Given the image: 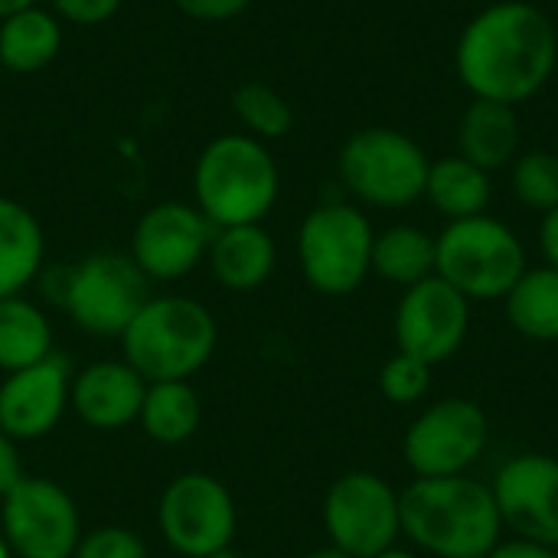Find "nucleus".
I'll list each match as a JSON object with an SVG mask.
<instances>
[{"mask_svg": "<svg viewBox=\"0 0 558 558\" xmlns=\"http://www.w3.org/2000/svg\"><path fill=\"white\" fill-rule=\"evenodd\" d=\"M33 3H39V0H0V20L16 13V10H23V7H33Z\"/></svg>", "mask_w": 558, "mask_h": 558, "instance_id": "c9c22d12", "label": "nucleus"}, {"mask_svg": "<svg viewBox=\"0 0 558 558\" xmlns=\"http://www.w3.org/2000/svg\"><path fill=\"white\" fill-rule=\"evenodd\" d=\"M490 445L487 412L464 396L425 405L402 438V458L415 477H458L484 458Z\"/></svg>", "mask_w": 558, "mask_h": 558, "instance_id": "1a4fd4ad", "label": "nucleus"}, {"mask_svg": "<svg viewBox=\"0 0 558 558\" xmlns=\"http://www.w3.org/2000/svg\"><path fill=\"white\" fill-rule=\"evenodd\" d=\"M72 558H147L141 536L121 526H101L78 539Z\"/></svg>", "mask_w": 558, "mask_h": 558, "instance_id": "c756f323", "label": "nucleus"}, {"mask_svg": "<svg viewBox=\"0 0 558 558\" xmlns=\"http://www.w3.org/2000/svg\"><path fill=\"white\" fill-rule=\"evenodd\" d=\"M52 350V327L46 320V314L13 294V298H0V369L16 373L26 369L39 360H46Z\"/></svg>", "mask_w": 558, "mask_h": 558, "instance_id": "393cba45", "label": "nucleus"}, {"mask_svg": "<svg viewBox=\"0 0 558 558\" xmlns=\"http://www.w3.org/2000/svg\"><path fill=\"white\" fill-rule=\"evenodd\" d=\"M62 49V20L43 7H23L0 20V69L13 75L43 72Z\"/></svg>", "mask_w": 558, "mask_h": 558, "instance_id": "aec40b11", "label": "nucleus"}, {"mask_svg": "<svg viewBox=\"0 0 558 558\" xmlns=\"http://www.w3.org/2000/svg\"><path fill=\"white\" fill-rule=\"evenodd\" d=\"M530 268L523 239L497 216L454 219L435 235V275L474 301H504Z\"/></svg>", "mask_w": 558, "mask_h": 558, "instance_id": "39448f33", "label": "nucleus"}, {"mask_svg": "<svg viewBox=\"0 0 558 558\" xmlns=\"http://www.w3.org/2000/svg\"><path fill=\"white\" fill-rule=\"evenodd\" d=\"M490 490L504 530L558 549V458L536 451L513 454L494 474Z\"/></svg>", "mask_w": 558, "mask_h": 558, "instance_id": "2eb2a0df", "label": "nucleus"}, {"mask_svg": "<svg viewBox=\"0 0 558 558\" xmlns=\"http://www.w3.org/2000/svg\"><path fill=\"white\" fill-rule=\"evenodd\" d=\"M3 539L20 558H72L78 546V510L72 497L43 477H23L3 497Z\"/></svg>", "mask_w": 558, "mask_h": 558, "instance_id": "f8f14e48", "label": "nucleus"}, {"mask_svg": "<svg viewBox=\"0 0 558 558\" xmlns=\"http://www.w3.org/2000/svg\"><path fill=\"white\" fill-rule=\"evenodd\" d=\"M232 111H235L242 131L265 144L291 134V128H294V111H291L288 98L265 82H242L232 92Z\"/></svg>", "mask_w": 558, "mask_h": 558, "instance_id": "bb28decb", "label": "nucleus"}, {"mask_svg": "<svg viewBox=\"0 0 558 558\" xmlns=\"http://www.w3.org/2000/svg\"><path fill=\"white\" fill-rule=\"evenodd\" d=\"M137 418L154 441L180 445V441L193 438L199 428V418H203L199 396L190 389L186 379L147 383V396H144Z\"/></svg>", "mask_w": 558, "mask_h": 558, "instance_id": "a878e982", "label": "nucleus"}, {"mask_svg": "<svg viewBox=\"0 0 558 558\" xmlns=\"http://www.w3.org/2000/svg\"><path fill=\"white\" fill-rule=\"evenodd\" d=\"M399 353L441 366L461 353L471 333V301L445 278L432 275L402 291L392 317Z\"/></svg>", "mask_w": 558, "mask_h": 558, "instance_id": "9b49d317", "label": "nucleus"}, {"mask_svg": "<svg viewBox=\"0 0 558 558\" xmlns=\"http://www.w3.org/2000/svg\"><path fill=\"white\" fill-rule=\"evenodd\" d=\"M56 301L95 337H121L150 301L147 275L124 252H92L75 265L56 268Z\"/></svg>", "mask_w": 558, "mask_h": 558, "instance_id": "6e6552de", "label": "nucleus"}, {"mask_svg": "<svg viewBox=\"0 0 558 558\" xmlns=\"http://www.w3.org/2000/svg\"><path fill=\"white\" fill-rule=\"evenodd\" d=\"M432 369L435 366H428L418 356L396 353L379 369V392L392 405H418L432 392Z\"/></svg>", "mask_w": 558, "mask_h": 558, "instance_id": "c85d7f7f", "label": "nucleus"}, {"mask_svg": "<svg viewBox=\"0 0 558 558\" xmlns=\"http://www.w3.org/2000/svg\"><path fill=\"white\" fill-rule=\"evenodd\" d=\"M209 558H245L242 553H232V549H219V553H213Z\"/></svg>", "mask_w": 558, "mask_h": 558, "instance_id": "58836bf2", "label": "nucleus"}, {"mask_svg": "<svg viewBox=\"0 0 558 558\" xmlns=\"http://www.w3.org/2000/svg\"><path fill=\"white\" fill-rule=\"evenodd\" d=\"M160 530L170 549L209 558L235 536L232 494L209 474H180L160 497Z\"/></svg>", "mask_w": 558, "mask_h": 558, "instance_id": "ddd939ff", "label": "nucleus"}, {"mask_svg": "<svg viewBox=\"0 0 558 558\" xmlns=\"http://www.w3.org/2000/svg\"><path fill=\"white\" fill-rule=\"evenodd\" d=\"M147 379L128 363H95L72 379L69 402L98 432H118L141 415Z\"/></svg>", "mask_w": 558, "mask_h": 558, "instance_id": "f3484780", "label": "nucleus"}, {"mask_svg": "<svg viewBox=\"0 0 558 558\" xmlns=\"http://www.w3.org/2000/svg\"><path fill=\"white\" fill-rule=\"evenodd\" d=\"M539 252H543V265L558 268V206L543 213L539 222Z\"/></svg>", "mask_w": 558, "mask_h": 558, "instance_id": "f704fd0d", "label": "nucleus"}, {"mask_svg": "<svg viewBox=\"0 0 558 558\" xmlns=\"http://www.w3.org/2000/svg\"><path fill=\"white\" fill-rule=\"evenodd\" d=\"M432 160L425 147L396 128H360L337 154V177L343 190L373 209H409L425 199Z\"/></svg>", "mask_w": 558, "mask_h": 558, "instance_id": "423d86ee", "label": "nucleus"}, {"mask_svg": "<svg viewBox=\"0 0 558 558\" xmlns=\"http://www.w3.org/2000/svg\"><path fill=\"white\" fill-rule=\"evenodd\" d=\"M556 65V23L530 0H497L477 10L454 46V72L471 98L513 108L536 98Z\"/></svg>", "mask_w": 558, "mask_h": 558, "instance_id": "f257e3e1", "label": "nucleus"}, {"mask_svg": "<svg viewBox=\"0 0 558 558\" xmlns=\"http://www.w3.org/2000/svg\"><path fill=\"white\" fill-rule=\"evenodd\" d=\"M510 327L536 343H558V268L536 265L504 298Z\"/></svg>", "mask_w": 558, "mask_h": 558, "instance_id": "5701e85b", "label": "nucleus"}, {"mask_svg": "<svg viewBox=\"0 0 558 558\" xmlns=\"http://www.w3.org/2000/svg\"><path fill=\"white\" fill-rule=\"evenodd\" d=\"M458 154L487 173L510 167L520 154V114L513 105L474 98L458 121Z\"/></svg>", "mask_w": 558, "mask_h": 558, "instance_id": "6ab92c4d", "label": "nucleus"}, {"mask_svg": "<svg viewBox=\"0 0 558 558\" xmlns=\"http://www.w3.org/2000/svg\"><path fill=\"white\" fill-rule=\"evenodd\" d=\"M376 229L369 216L343 199L314 206L298 229V262L304 281L327 294H353L373 275Z\"/></svg>", "mask_w": 558, "mask_h": 558, "instance_id": "0eeeda50", "label": "nucleus"}, {"mask_svg": "<svg viewBox=\"0 0 558 558\" xmlns=\"http://www.w3.org/2000/svg\"><path fill=\"white\" fill-rule=\"evenodd\" d=\"M0 558H10V546H7V539L0 536Z\"/></svg>", "mask_w": 558, "mask_h": 558, "instance_id": "ea45409f", "label": "nucleus"}, {"mask_svg": "<svg viewBox=\"0 0 558 558\" xmlns=\"http://www.w3.org/2000/svg\"><path fill=\"white\" fill-rule=\"evenodd\" d=\"M255 0H173V7L196 23H226L242 16Z\"/></svg>", "mask_w": 558, "mask_h": 558, "instance_id": "2f4dec72", "label": "nucleus"}, {"mask_svg": "<svg viewBox=\"0 0 558 558\" xmlns=\"http://www.w3.org/2000/svg\"><path fill=\"white\" fill-rule=\"evenodd\" d=\"M373 558H422V553H415V549H399V546H392V549H386V553H379V556Z\"/></svg>", "mask_w": 558, "mask_h": 558, "instance_id": "e433bc0d", "label": "nucleus"}, {"mask_svg": "<svg viewBox=\"0 0 558 558\" xmlns=\"http://www.w3.org/2000/svg\"><path fill=\"white\" fill-rule=\"evenodd\" d=\"M281 193V170L265 141L229 131L203 144L193 163V206L213 222L252 226L262 222Z\"/></svg>", "mask_w": 558, "mask_h": 558, "instance_id": "7ed1b4c3", "label": "nucleus"}, {"mask_svg": "<svg viewBox=\"0 0 558 558\" xmlns=\"http://www.w3.org/2000/svg\"><path fill=\"white\" fill-rule=\"evenodd\" d=\"M373 275L396 288H412L435 275V235L412 222H396L376 232Z\"/></svg>", "mask_w": 558, "mask_h": 558, "instance_id": "b1692460", "label": "nucleus"}, {"mask_svg": "<svg viewBox=\"0 0 558 558\" xmlns=\"http://www.w3.org/2000/svg\"><path fill=\"white\" fill-rule=\"evenodd\" d=\"M46 7H49L62 23L92 29V26L108 23V20L121 10V0H46Z\"/></svg>", "mask_w": 558, "mask_h": 558, "instance_id": "7c9ffc66", "label": "nucleus"}, {"mask_svg": "<svg viewBox=\"0 0 558 558\" xmlns=\"http://www.w3.org/2000/svg\"><path fill=\"white\" fill-rule=\"evenodd\" d=\"M510 186L513 196L533 209V213H549L558 206V157L546 147L523 150L510 163Z\"/></svg>", "mask_w": 558, "mask_h": 558, "instance_id": "cd10ccee", "label": "nucleus"}, {"mask_svg": "<svg viewBox=\"0 0 558 558\" xmlns=\"http://www.w3.org/2000/svg\"><path fill=\"white\" fill-rule=\"evenodd\" d=\"M124 363L147 383L186 379L216 350V320L193 298H150L121 333Z\"/></svg>", "mask_w": 558, "mask_h": 558, "instance_id": "20e7f679", "label": "nucleus"}, {"mask_svg": "<svg viewBox=\"0 0 558 558\" xmlns=\"http://www.w3.org/2000/svg\"><path fill=\"white\" fill-rule=\"evenodd\" d=\"M484 558H558V549L543 546V543H533V539L510 536V539H500Z\"/></svg>", "mask_w": 558, "mask_h": 558, "instance_id": "473e14b6", "label": "nucleus"}, {"mask_svg": "<svg viewBox=\"0 0 558 558\" xmlns=\"http://www.w3.org/2000/svg\"><path fill=\"white\" fill-rule=\"evenodd\" d=\"M402 536L432 558H484L504 539L490 484L458 477H415L399 490Z\"/></svg>", "mask_w": 558, "mask_h": 558, "instance_id": "f03ea898", "label": "nucleus"}, {"mask_svg": "<svg viewBox=\"0 0 558 558\" xmlns=\"http://www.w3.org/2000/svg\"><path fill=\"white\" fill-rule=\"evenodd\" d=\"M46 239L39 219L13 196L0 193V298L23 294L43 268Z\"/></svg>", "mask_w": 558, "mask_h": 558, "instance_id": "412c9836", "label": "nucleus"}, {"mask_svg": "<svg viewBox=\"0 0 558 558\" xmlns=\"http://www.w3.org/2000/svg\"><path fill=\"white\" fill-rule=\"evenodd\" d=\"M213 232L193 203L163 199L137 219L128 255L150 281H177L209 255Z\"/></svg>", "mask_w": 558, "mask_h": 558, "instance_id": "4468645a", "label": "nucleus"}, {"mask_svg": "<svg viewBox=\"0 0 558 558\" xmlns=\"http://www.w3.org/2000/svg\"><path fill=\"white\" fill-rule=\"evenodd\" d=\"M304 558H350L347 553H340L337 546H324V549H314V553H307Z\"/></svg>", "mask_w": 558, "mask_h": 558, "instance_id": "4c0bfd02", "label": "nucleus"}, {"mask_svg": "<svg viewBox=\"0 0 558 558\" xmlns=\"http://www.w3.org/2000/svg\"><path fill=\"white\" fill-rule=\"evenodd\" d=\"M206 258H209V268L222 288L255 291L271 278V271L278 265V248H275V239L265 232L262 222L226 226V229L213 232Z\"/></svg>", "mask_w": 558, "mask_h": 558, "instance_id": "a211bd4d", "label": "nucleus"}, {"mask_svg": "<svg viewBox=\"0 0 558 558\" xmlns=\"http://www.w3.org/2000/svg\"><path fill=\"white\" fill-rule=\"evenodd\" d=\"M72 396V373L65 356L49 353L46 360L16 369L0 386V432L20 441L43 438L56 428Z\"/></svg>", "mask_w": 558, "mask_h": 558, "instance_id": "dca6fc26", "label": "nucleus"}, {"mask_svg": "<svg viewBox=\"0 0 558 558\" xmlns=\"http://www.w3.org/2000/svg\"><path fill=\"white\" fill-rule=\"evenodd\" d=\"M324 530L330 546L350 558H373L392 549L402 536L399 490L373 471L343 474L324 497Z\"/></svg>", "mask_w": 558, "mask_h": 558, "instance_id": "9d476101", "label": "nucleus"}, {"mask_svg": "<svg viewBox=\"0 0 558 558\" xmlns=\"http://www.w3.org/2000/svg\"><path fill=\"white\" fill-rule=\"evenodd\" d=\"M494 173L481 170L461 154L432 160L428 183H425V199L441 213L448 222L454 219H471L484 216L494 199Z\"/></svg>", "mask_w": 558, "mask_h": 558, "instance_id": "4be33fe9", "label": "nucleus"}, {"mask_svg": "<svg viewBox=\"0 0 558 558\" xmlns=\"http://www.w3.org/2000/svg\"><path fill=\"white\" fill-rule=\"evenodd\" d=\"M23 468H20V454H16V445L10 435L0 432V500L23 481Z\"/></svg>", "mask_w": 558, "mask_h": 558, "instance_id": "72a5a7b5", "label": "nucleus"}]
</instances>
